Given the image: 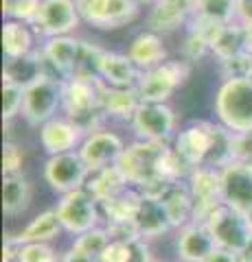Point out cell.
I'll use <instances>...</instances> for the list:
<instances>
[{"label": "cell", "instance_id": "31", "mask_svg": "<svg viewBox=\"0 0 252 262\" xmlns=\"http://www.w3.org/2000/svg\"><path fill=\"white\" fill-rule=\"evenodd\" d=\"M243 51H246V29L239 22L226 24L213 44V55L219 61H228Z\"/></svg>", "mask_w": 252, "mask_h": 262}, {"label": "cell", "instance_id": "34", "mask_svg": "<svg viewBox=\"0 0 252 262\" xmlns=\"http://www.w3.org/2000/svg\"><path fill=\"white\" fill-rule=\"evenodd\" d=\"M108 245H110L108 229H105V227H94V229H90V232L77 236L75 243H72L70 247L79 249L81 253H86V256H90V258H94L96 262H99L101 253L105 251Z\"/></svg>", "mask_w": 252, "mask_h": 262}, {"label": "cell", "instance_id": "13", "mask_svg": "<svg viewBox=\"0 0 252 262\" xmlns=\"http://www.w3.org/2000/svg\"><path fill=\"white\" fill-rule=\"evenodd\" d=\"M186 186L193 194L195 201V223H204L208 214L213 212L222 199V168L215 166H198L191 170V175L186 177Z\"/></svg>", "mask_w": 252, "mask_h": 262}, {"label": "cell", "instance_id": "51", "mask_svg": "<svg viewBox=\"0 0 252 262\" xmlns=\"http://www.w3.org/2000/svg\"><path fill=\"white\" fill-rule=\"evenodd\" d=\"M149 262H160V260H153V258H151V260H149Z\"/></svg>", "mask_w": 252, "mask_h": 262}, {"label": "cell", "instance_id": "21", "mask_svg": "<svg viewBox=\"0 0 252 262\" xmlns=\"http://www.w3.org/2000/svg\"><path fill=\"white\" fill-rule=\"evenodd\" d=\"M143 105L141 94L136 88H110L103 83L101 90V110L105 118L132 122L138 107Z\"/></svg>", "mask_w": 252, "mask_h": 262}, {"label": "cell", "instance_id": "24", "mask_svg": "<svg viewBox=\"0 0 252 262\" xmlns=\"http://www.w3.org/2000/svg\"><path fill=\"white\" fill-rule=\"evenodd\" d=\"M160 201L167 210L173 229H182L189 223H193L195 201H193V194L189 190V186H186V182H176Z\"/></svg>", "mask_w": 252, "mask_h": 262}, {"label": "cell", "instance_id": "38", "mask_svg": "<svg viewBox=\"0 0 252 262\" xmlns=\"http://www.w3.org/2000/svg\"><path fill=\"white\" fill-rule=\"evenodd\" d=\"M180 53H182V59H184V61L195 63V61L204 59V57H206L208 53H213V46H210L204 37L195 35L193 31H186V35H184V42H182Z\"/></svg>", "mask_w": 252, "mask_h": 262}, {"label": "cell", "instance_id": "3", "mask_svg": "<svg viewBox=\"0 0 252 262\" xmlns=\"http://www.w3.org/2000/svg\"><path fill=\"white\" fill-rule=\"evenodd\" d=\"M167 149H169V144L136 140L132 144H127V149L121 155L117 166L121 168V173L125 175L129 186L141 188L145 184L153 182V179H162L160 177V162L165 158Z\"/></svg>", "mask_w": 252, "mask_h": 262}, {"label": "cell", "instance_id": "20", "mask_svg": "<svg viewBox=\"0 0 252 262\" xmlns=\"http://www.w3.org/2000/svg\"><path fill=\"white\" fill-rule=\"evenodd\" d=\"M99 79L110 88H136L143 72L127 53L105 51L99 59Z\"/></svg>", "mask_w": 252, "mask_h": 262}, {"label": "cell", "instance_id": "29", "mask_svg": "<svg viewBox=\"0 0 252 262\" xmlns=\"http://www.w3.org/2000/svg\"><path fill=\"white\" fill-rule=\"evenodd\" d=\"M127 188H129V184L119 166H108L103 170H96V173L90 175V179H88V184H86V190L99 203L121 194L123 190H127Z\"/></svg>", "mask_w": 252, "mask_h": 262}, {"label": "cell", "instance_id": "44", "mask_svg": "<svg viewBox=\"0 0 252 262\" xmlns=\"http://www.w3.org/2000/svg\"><path fill=\"white\" fill-rule=\"evenodd\" d=\"M237 22L241 27L252 24V0H237Z\"/></svg>", "mask_w": 252, "mask_h": 262}, {"label": "cell", "instance_id": "14", "mask_svg": "<svg viewBox=\"0 0 252 262\" xmlns=\"http://www.w3.org/2000/svg\"><path fill=\"white\" fill-rule=\"evenodd\" d=\"M79 51H81V39L75 35L44 39V44L40 46L44 75L57 79V81L72 79L77 61H79Z\"/></svg>", "mask_w": 252, "mask_h": 262}, {"label": "cell", "instance_id": "6", "mask_svg": "<svg viewBox=\"0 0 252 262\" xmlns=\"http://www.w3.org/2000/svg\"><path fill=\"white\" fill-rule=\"evenodd\" d=\"M217 131L219 122L215 125L208 120H193L178 131L171 146L191 170L198 166H206L217 142Z\"/></svg>", "mask_w": 252, "mask_h": 262}, {"label": "cell", "instance_id": "46", "mask_svg": "<svg viewBox=\"0 0 252 262\" xmlns=\"http://www.w3.org/2000/svg\"><path fill=\"white\" fill-rule=\"evenodd\" d=\"M206 262H239V256L228 249H217L215 253H210V258Z\"/></svg>", "mask_w": 252, "mask_h": 262}, {"label": "cell", "instance_id": "30", "mask_svg": "<svg viewBox=\"0 0 252 262\" xmlns=\"http://www.w3.org/2000/svg\"><path fill=\"white\" fill-rule=\"evenodd\" d=\"M141 199L143 194L136 188L129 186L127 190L121 194L112 196V199L99 203L101 206V214L105 216L108 223H123V221H136V212L141 208Z\"/></svg>", "mask_w": 252, "mask_h": 262}, {"label": "cell", "instance_id": "48", "mask_svg": "<svg viewBox=\"0 0 252 262\" xmlns=\"http://www.w3.org/2000/svg\"><path fill=\"white\" fill-rule=\"evenodd\" d=\"M243 29H246V51L252 53V24L250 27H243Z\"/></svg>", "mask_w": 252, "mask_h": 262}, {"label": "cell", "instance_id": "8", "mask_svg": "<svg viewBox=\"0 0 252 262\" xmlns=\"http://www.w3.org/2000/svg\"><path fill=\"white\" fill-rule=\"evenodd\" d=\"M75 5L81 22L101 31L123 29L141 13V5L134 0H75Z\"/></svg>", "mask_w": 252, "mask_h": 262}, {"label": "cell", "instance_id": "47", "mask_svg": "<svg viewBox=\"0 0 252 262\" xmlns=\"http://www.w3.org/2000/svg\"><path fill=\"white\" fill-rule=\"evenodd\" d=\"M239 256V262H252V238L248 241V245L241 249V253H237Z\"/></svg>", "mask_w": 252, "mask_h": 262}, {"label": "cell", "instance_id": "19", "mask_svg": "<svg viewBox=\"0 0 252 262\" xmlns=\"http://www.w3.org/2000/svg\"><path fill=\"white\" fill-rule=\"evenodd\" d=\"M219 247L206 223H189L178 232L176 251L180 262H206Z\"/></svg>", "mask_w": 252, "mask_h": 262}, {"label": "cell", "instance_id": "28", "mask_svg": "<svg viewBox=\"0 0 252 262\" xmlns=\"http://www.w3.org/2000/svg\"><path fill=\"white\" fill-rule=\"evenodd\" d=\"M64 232L62 221L57 216V210H44L35 214L33 219L27 223V227L18 234V238L22 243H51Z\"/></svg>", "mask_w": 252, "mask_h": 262}, {"label": "cell", "instance_id": "1", "mask_svg": "<svg viewBox=\"0 0 252 262\" xmlns=\"http://www.w3.org/2000/svg\"><path fill=\"white\" fill-rule=\"evenodd\" d=\"M101 79H66L62 83V112L88 134L103 129L105 114L101 110Z\"/></svg>", "mask_w": 252, "mask_h": 262}, {"label": "cell", "instance_id": "36", "mask_svg": "<svg viewBox=\"0 0 252 262\" xmlns=\"http://www.w3.org/2000/svg\"><path fill=\"white\" fill-rule=\"evenodd\" d=\"M24 107V88L15 83H3V120L9 125L11 120L22 116Z\"/></svg>", "mask_w": 252, "mask_h": 262}, {"label": "cell", "instance_id": "17", "mask_svg": "<svg viewBox=\"0 0 252 262\" xmlns=\"http://www.w3.org/2000/svg\"><path fill=\"white\" fill-rule=\"evenodd\" d=\"M222 199L224 203L248 212L252 208V166L230 162L222 168Z\"/></svg>", "mask_w": 252, "mask_h": 262}, {"label": "cell", "instance_id": "37", "mask_svg": "<svg viewBox=\"0 0 252 262\" xmlns=\"http://www.w3.org/2000/svg\"><path fill=\"white\" fill-rule=\"evenodd\" d=\"M18 262H62V256L48 243H22Z\"/></svg>", "mask_w": 252, "mask_h": 262}, {"label": "cell", "instance_id": "16", "mask_svg": "<svg viewBox=\"0 0 252 262\" xmlns=\"http://www.w3.org/2000/svg\"><path fill=\"white\" fill-rule=\"evenodd\" d=\"M37 138L42 149L48 155H60V153L79 151V146L86 138V131L62 114V116H55L48 122H44L37 129Z\"/></svg>", "mask_w": 252, "mask_h": 262}, {"label": "cell", "instance_id": "41", "mask_svg": "<svg viewBox=\"0 0 252 262\" xmlns=\"http://www.w3.org/2000/svg\"><path fill=\"white\" fill-rule=\"evenodd\" d=\"M24 149L13 142V140H5V146H3V175H20L22 168H24Z\"/></svg>", "mask_w": 252, "mask_h": 262}, {"label": "cell", "instance_id": "25", "mask_svg": "<svg viewBox=\"0 0 252 262\" xmlns=\"http://www.w3.org/2000/svg\"><path fill=\"white\" fill-rule=\"evenodd\" d=\"M35 31L31 24L18 20H5L3 24V51L7 59H18L37 51L35 46Z\"/></svg>", "mask_w": 252, "mask_h": 262}, {"label": "cell", "instance_id": "15", "mask_svg": "<svg viewBox=\"0 0 252 262\" xmlns=\"http://www.w3.org/2000/svg\"><path fill=\"white\" fill-rule=\"evenodd\" d=\"M125 149L127 144L121 140V136H117L114 131L96 129L84 138V142L79 146V155L88 164L90 173H96V170H103L108 166H117Z\"/></svg>", "mask_w": 252, "mask_h": 262}, {"label": "cell", "instance_id": "18", "mask_svg": "<svg viewBox=\"0 0 252 262\" xmlns=\"http://www.w3.org/2000/svg\"><path fill=\"white\" fill-rule=\"evenodd\" d=\"M195 0H158L147 13V31L167 35L189 24Z\"/></svg>", "mask_w": 252, "mask_h": 262}, {"label": "cell", "instance_id": "40", "mask_svg": "<svg viewBox=\"0 0 252 262\" xmlns=\"http://www.w3.org/2000/svg\"><path fill=\"white\" fill-rule=\"evenodd\" d=\"M224 27H226V24H219V22H215V20L206 18V15L193 13V15H191V20H189V24H186V31H193L195 35L204 37L206 42L213 46V44H215V39L219 37V33L224 31Z\"/></svg>", "mask_w": 252, "mask_h": 262}, {"label": "cell", "instance_id": "22", "mask_svg": "<svg viewBox=\"0 0 252 262\" xmlns=\"http://www.w3.org/2000/svg\"><path fill=\"white\" fill-rule=\"evenodd\" d=\"M127 55L138 66V70L145 72L167 61V46L162 42V35L153 31H143L129 42Z\"/></svg>", "mask_w": 252, "mask_h": 262}, {"label": "cell", "instance_id": "5", "mask_svg": "<svg viewBox=\"0 0 252 262\" xmlns=\"http://www.w3.org/2000/svg\"><path fill=\"white\" fill-rule=\"evenodd\" d=\"M219 249H228L232 253H241V249L252 238V225L248 212L237 210L228 203H219L204 221Z\"/></svg>", "mask_w": 252, "mask_h": 262}, {"label": "cell", "instance_id": "39", "mask_svg": "<svg viewBox=\"0 0 252 262\" xmlns=\"http://www.w3.org/2000/svg\"><path fill=\"white\" fill-rule=\"evenodd\" d=\"M222 63V75L224 79H252V53L243 51L237 57Z\"/></svg>", "mask_w": 252, "mask_h": 262}, {"label": "cell", "instance_id": "42", "mask_svg": "<svg viewBox=\"0 0 252 262\" xmlns=\"http://www.w3.org/2000/svg\"><path fill=\"white\" fill-rule=\"evenodd\" d=\"M108 236L110 241H127V243H136L143 241L141 232H138L136 221H123V223H108Z\"/></svg>", "mask_w": 252, "mask_h": 262}, {"label": "cell", "instance_id": "49", "mask_svg": "<svg viewBox=\"0 0 252 262\" xmlns=\"http://www.w3.org/2000/svg\"><path fill=\"white\" fill-rule=\"evenodd\" d=\"M136 5H153V3H158V0H134Z\"/></svg>", "mask_w": 252, "mask_h": 262}, {"label": "cell", "instance_id": "43", "mask_svg": "<svg viewBox=\"0 0 252 262\" xmlns=\"http://www.w3.org/2000/svg\"><path fill=\"white\" fill-rule=\"evenodd\" d=\"M22 249V241L13 234H5L3 243V262H18V253Z\"/></svg>", "mask_w": 252, "mask_h": 262}, {"label": "cell", "instance_id": "11", "mask_svg": "<svg viewBox=\"0 0 252 262\" xmlns=\"http://www.w3.org/2000/svg\"><path fill=\"white\" fill-rule=\"evenodd\" d=\"M90 175H92L90 168L81 160L79 151L48 155V160L44 162V182L55 192H62V194L86 188Z\"/></svg>", "mask_w": 252, "mask_h": 262}, {"label": "cell", "instance_id": "26", "mask_svg": "<svg viewBox=\"0 0 252 262\" xmlns=\"http://www.w3.org/2000/svg\"><path fill=\"white\" fill-rule=\"evenodd\" d=\"M33 199V186L24 173L3 177V212L7 216H20Z\"/></svg>", "mask_w": 252, "mask_h": 262}, {"label": "cell", "instance_id": "23", "mask_svg": "<svg viewBox=\"0 0 252 262\" xmlns=\"http://www.w3.org/2000/svg\"><path fill=\"white\" fill-rule=\"evenodd\" d=\"M136 225H138V232H141L143 241L160 238L169 229H173L162 201L149 199V196H143L141 199V208L136 212Z\"/></svg>", "mask_w": 252, "mask_h": 262}, {"label": "cell", "instance_id": "35", "mask_svg": "<svg viewBox=\"0 0 252 262\" xmlns=\"http://www.w3.org/2000/svg\"><path fill=\"white\" fill-rule=\"evenodd\" d=\"M40 7L42 0H3V15L7 20H18L33 27Z\"/></svg>", "mask_w": 252, "mask_h": 262}, {"label": "cell", "instance_id": "7", "mask_svg": "<svg viewBox=\"0 0 252 262\" xmlns=\"http://www.w3.org/2000/svg\"><path fill=\"white\" fill-rule=\"evenodd\" d=\"M62 83L53 77L42 75L35 79L33 83L24 88V107L22 118L29 122L31 127H42L44 122L60 116L62 110Z\"/></svg>", "mask_w": 252, "mask_h": 262}, {"label": "cell", "instance_id": "45", "mask_svg": "<svg viewBox=\"0 0 252 262\" xmlns=\"http://www.w3.org/2000/svg\"><path fill=\"white\" fill-rule=\"evenodd\" d=\"M62 262H96V260L90 258V256H86V253H81L75 247H70L66 253H62Z\"/></svg>", "mask_w": 252, "mask_h": 262}, {"label": "cell", "instance_id": "32", "mask_svg": "<svg viewBox=\"0 0 252 262\" xmlns=\"http://www.w3.org/2000/svg\"><path fill=\"white\" fill-rule=\"evenodd\" d=\"M147 245L145 241L127 243V241H110V245L101 253L99 262H149Z\"/></svg>", "mask_w": 252, "mask_h": 262}, {"label": "cell", "instance_id": "4", "mask_svg": "<svg viewBox=\"0 0 252 262\" xmlns=\"http://www.w3.org/2000/svg\"><path fill=\"white\" fill-rule=\"evenodd\" d=\"M191 75V63L184 59H167L151 70H145L138 81V94L143 103H169L178 88Z\"/></svg>", "mask_w": 252, "mask_h": 262}, {"label": "cell", "instance_id": "50", "mask_svg": "<svg viewBox=\"0 0 252 262\" xmlns=\"http://www.w3.org/2000/svg\"><path fill=\"white\" fill-rule=\"evenodd\" d=\"M248 219H250V225H252V208L248 210Z\"/></svg>", "mask_w": 252, "mask_h": 262}, {"label": "cell", "instance_id": "9", "mask_svg": "<svg viewBox=\"0 0 252 262\" xmlns=\"http://www.w3.org/2000/svg\"><path fill=\"white\" fill-rule=\"evenodd\" d=\"M136 140L169 144L178 134V116L169 103H143L129 122Z\"/></svg>", "mask_w": 252, "mask_h": 262}, {"label": "cell", "instance_id": "10", "mask_svg": "<svg viewBox=\"0 0 252 262\" xmlns=\"http://www.w3.org/2000/svg\"><path fill=\"white\" fill-rule=\"evenodd\" d=\"M57 216L62 221L64 232L77 236L90 232V229L99 227V216H101V206L94 196L81 188V190L62 194L60 203L55 206Z\"/></svg>", "mask_w": 252, "mask_h": 262}, {"label": "cell", "instance_id": "2", "mask_svg": "<svg viewBox=\"0 0 252 262\" xmlns=\"http://www.w3.org/2000/svg\"><path fill=\"white\" fill-rule=\"evenodd\" d=\"M215 116L232 134L252 131V79H224L215 94Z\"/></svg>", "mask_w": 252, "mask_h": 262}, {"label": "cell", "instance_id": "27", "mask_svg": "<svg viewBox=\"0 0 252 262\" xmlns=\"http://www.w3.org/2000/svg\"><path fill=\"white\" fill-rule=\"evenodd\" d=\"M44 75V66H42V53L40 48L35 53H31L27 57H18V59H7L3 68V83H15L27 88L29 83H33L35 79Z\"/></svg>", "mask_w": 252, "mask_h": 262}, {"label": "cell", "instance_id": "12", "mask_svg": "<svg viewBox=\"0 0 252 262\" xmlns=\"http://www.w3.org/2000/svg\"><path fill=\"white\" fill-rule=\"evenodd\" d=\"M81 24L75 0H42L40 13L33 22L37 37L51 39L62 35H72Z\"/></svg>", "mask_w": 252, "mask_h": 262}, {"label": "cell", "instance_id": "33", "mask_svg": "<svg viewBox=\"0 0 252 262\" xmlns=\"http://www.w3.org/2000/svg\"><path fill=\"white\" fill-rule=\"evenodd\" d=\"M193 13L206 15L219 24L237 22V0H195Z\"/></svg>", "mask_w": 252, "mask_h": 262}]
</instances>
